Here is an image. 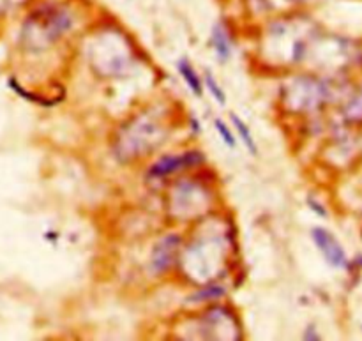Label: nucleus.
Segmentation results:
<instances>
[{"label":"nucleus","mask_w":362,"mask_h":341,"mask_svg":"<svg viewBox=\"0 0 362 341\" xmlns=\"http://www.w3.org/2000/svg\"><path fill=\"white\" fill-rule=\"evenodd\" d=\"M226 256V241L221 237H207L194 241L184 253V271L198 283H211L214 276L221 273Z\"/></svg>","instance_id":"1"},{"label":"nucleus","mask_w":362,"mask_h":341,"mask_svg":"<svg viewBox=\"0 0 362 341\" xmlns=\"http://www.w3.org/2000/svg\"><path fill=\"white\" fill-rule=\"evenodd\" d=\"M75 27V16L61 6H51L37 11L25 23V43L32 48H46L57 43L62 36Z\"/></svg>","instance_id":"2"},{"label":"nucleus","mask_w":362,"mask_h":341,"mask_svg":"<svg viewBox=\"0 0 362 341\" xmlns=\"http://www.w3.org/2000/svg\"><path fill=\"white\" fill-rule=\"evenodd\" d=\"M165 137V128L151 116H140L131 120L117 138L115 152L124 159L138 158L158 147Z\"/></svg>","instance_id":"3"},{"label":"nucleus","mask_w":362,"mask_h":341,"mask_svg":"<svg viewBox=\"0 0 362 341\" xmlns=\"http://www.w3.org/2000/svg\"><path fill=\"white\" fill-rule=\"evenodd\" d=\"M90 61L94 68L108 76H120L133 62L130 43L117 32H104L92 43Z\"/></svg>","instance_id":"4"},{"label":"nucleus","mask_w":362,"mask_h":341,"mask_svg":"<svg viewBox=\"0 0 362 341\" xmlns=\"http://www.w3.org/2000/svg\"><path fill=\"white\" fill-rule=\"evenodd\" d=\"M207 205V194L201 187L191 182H179L172 194V209L175 214L187 218L194 216Z\"/></svg>","instance_id":"5"},{"label":"nucleus","mask_w":362,"mask_h":341,"mask_svg":"<svg viewBox=\"0 0 362 341\" xmlns=\"http://www.w3.org/2000/svg\"><path fill=\"white\" fill-rule=\"evenodd\" d=\"M311 239L329 266L336 267V269H343V267L348 266L347 252L329 230L316 226L311 230Z\"/></svg>","instance_id":"6"},{"label":"nucleus","mask_w":362,"mask_h":341,"mask_svg":"<svg viewBox=\"0 0 362 341\" xmlns=\"http://www.w3.org/2000/svg\"><path fill=\"white\" fill-rule=\"evenodd\" d=\"M201 161H204V154L196 151H187L182 152V154H170L161 158L159 161H156L154 165L151 166L149 175L154 177V179H163V177L180 172V170L198 166Z\"/></svg>","instance_id":"7"},{"label":"nucleus","mask_w":362,"mask_h":341,"mask_svg":"<svg viewBox=\"0 0 362 341\" xmlns=\"http://www.w3.org/2000/svg\"><path fill=\"white\" fill-rule=\"evenodd\" d=\"M180 235L177 234H168L154 246L152 249V260L151 266L154 269V273L163 274L172 267L173 260L177 259V252L180 248Z\"/></svg>","instance_id":"8"},{"label":"nucleus","mask_w":362,"mask_h":341,"mask_svg":"<svg viewBox=\"0 0 362 341\" xmlns=\"http://www.w3.org/2000/svg\"><path fill=\"white\" fill-rule=\"evenodd\" d=\"M323 97H325V87L313 80H299L288 99H292L294 106L308 110V108H315L316 104L322 103Z\"/></svg>","instance_id":"9"},{"label":"nucleus","mask_w":362,"mask_h":341,"mask_svg":"<svg viewBox=\"0 0 362 341\" xmlns=\"http://www.w3.org/2000/svg\"><path fill=\"white\" fill-rule=\"evenodd\" d=\"M211 44L214 48L216 55L221 62H226L232 55V39L228 36V30L225 29L223 25H216L212 29L211 34Z\"/></svg>","instance_id":"10"},{"label":"nucleus","mask_w":362,"mask_h":341,"mask_svg":"<svg viewBox=\"0 0 362 341\" xmlns=\"http://www.w3.org/2000/svg\"><path fill=\"white\" fill-rule=\"evenodd\" d=\"M177 69H179V75L182 76V80L186 82V85L189 87L191 92H193L194 96L201 97V94H204V82L200 80L198 73L194 71L193 64H191L187 58H182V61H179V64H177Z\"/></svg>","instance_id":"11"},{"label":"nucleus","mask_w":362,"mask_h":341,"mask_svg":"<svg viewBox=\"0 0 362 341\" xmlns=\"http://www.w3.org/2000/svg\"><path fill=\"white\" fill-rule=\"evenodd\" d=\"M226 294V290L223 287L216 283H207L201 290H198L196 294L191 295L189 301L191 302H208V301H216V299H221L223 295Z\"/></svg>","instance_id":"12"},{"label":"nucleus","mask_w":362,"mask_h":341,"mask_svg":"<svg viewBox=\"0 0 362 341\" xmlns=\"http://www.w3.org/2000/svg\"><path fill=\"white\" fill-rule=\"evenodd\" d=\"M232 123L233 126H235V131L239 133V138L242 140V144L248 147V151L251 152V154H256V144L255 140H253V135L251 131H249V128L244 124V120L239 119L237 116H232Z\"/></svg>","instance_id":"13"},{"label":"nucleus","mask_w":362,"mask_h":341,"mask_svg":"<svg viewBox=\"0 0 362 341\" xmlns=\"http://www.w3.org/2000/svg\"><path fill=\"white\" fill-rule=\"evenodd\" d=\"M204 85H207V89H208V92L212 94V97H214L216 101H218L219 104H225V101H226V94H225V90L221 89V85H219L218 82H216V78L212 75H205V82H204Z\"/></svg>","instance_id":"14"},{"label":"nucleus","mask_w":362,"mask_h":341,"mask_svg":"<svg viewBox=\"0 0 362 341\" xmlns=\"http://www.w3.org/2000/svg\"><path fill=\"white\" fill-rule=\"evenodd\" d=\"M344 116L350 120H362V90L348 103Z\"/></svg>","instance_id":"15"},{"label":"nucleus","mask_w":362,"mask_h":341,"mask_svg":"<svg viewBox=\"0 0 362 341\" xmlns=\"http://www.w3.org/2000/svg\"><path fill=\"white\" fill-rule=\"evenodd\" d=\"M214 126H216V130H218L219 137H221L223 140H225V144L228 145V147H235V137H233V133H232V131H230V128L226 126V124L223 123L221 119L216 120Z\"/></svg>","instance_id":"16"},{"label":"nucleus","mask_w":362,"mask_h":341,"mask_svg":"<svg viewBox=\"0 0 362 341\" xmlns=\"http://www.w3.org/2000/svg\"><path fill=\"white\" fill-rule=\"evenodd\" d=\"M304 337H311V340H318V334L315 333V330H313V327H309L308 330H306V334H304Z\"/></svg>","instance_id":"17"},{"label":"nucleus","mask_w":362,"mask_h":341,"mask_svg":"<svg viewBox=\"0 0 362 341\" xmlns=\"http://www.w3.org/2000/svg\"><path fill=\"white\" fill-rule=\"evenodd\" d=\"M357 264H358V266L362 267V256H358V259H357Z\"/></svg>","instance_id":"18"}]
</instances>
